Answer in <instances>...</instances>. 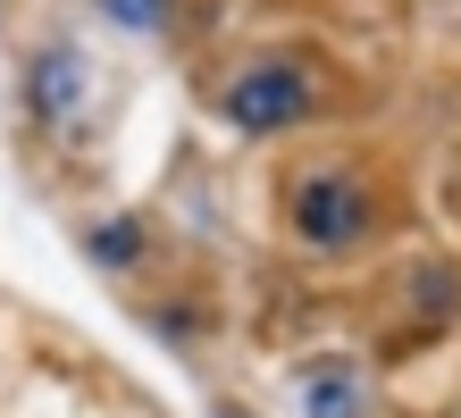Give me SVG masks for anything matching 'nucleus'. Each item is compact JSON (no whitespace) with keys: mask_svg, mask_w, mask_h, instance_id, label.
<instances>
[{"mask_svg":"<svg viewBox=\"0 0 461 418\" xmlns=\"http://www.w3.org/2000/svg\"><path fill=\"white\" fill-rule=\"evenodd\" d=\"M219 118H227L235 134H252V143L311 126V118H319V67H311V59H294V50L243 59V67L219 84Z\"/></svg>","mask_w":461,"mask_h":418,"instance_id":"1","label":"nucleus"},{"mask_svg":"<svg viewBox=\"0 0 461 418\" xmlns=\"http://www.w3.org/2000/svg\"><path fill=\"white\" fill-rule=\"evenodd\" d=\"M369 227H377V192L352 167H311L285 184V235L303 251H352L369 243Z\"/></svg>","mask_w":461,"mask_h":418,"instance_id":"2","label":"nucleus"},{"mask_svg":"<svg viewBox=\"0 0 461 418\" xmlns=\"http://www.w3.org/2000/svg\"><path fill=\"white\" fill-rule=\"evenodd\" d=\"M303 418H369V377L352 369V360H319V369H303Z\"/></svg>","mask_w":461,"mask_h":418,"instance_id":"3","label":"nucleus"},{"mask_svg":"<svg viewBox=\"0 0 461 418\" xmlns=\"http://www.w3.org/2000/svg\"><path fill=\"white\" fill-rule=\"evenodd\" d=\"M76 93H85V59H76L68 42H50L42 59L25 67V109H34V118H68Z\"/></svg>","mask_w":461,"mask_h":418,"instance_id":"4","label":"nucleus"},{"mask_svg":"<svg viewBox=\"0 0 461 418\" xmlns=\"http://www.w3.org/2000/svg\"><path fill=\"white\" fill-rule=\"evenodd\" d=\"M101 17L118 25V34H168L176 25V0H93Z\"/></svg>","mask_w":461,"mask_h":418,"instance_id":"5","label":"nucleus"},{"mask_svg":"<svg viewBox=\"0 0 461 418\" xmlns=\"http://www.w3.org/2000/svg\"><path fill=\"white\" fill-rule=\"evenodd\" d=\"M85 251H93L101 268H134V260H143V227H134V218H110V227L85 235Z\"/></svg>","mask_w":461,"mask_h":418,"instance_id":"6","label":"nucleus"},{"mask_svg":"<svg viewBox=\"0 0 461 418\" xmlns=\"http://www.w3.org/2000/svg\"><path fill=\"white\" fill-rule=\"evenodd\" d=\"M210 418H252V410H210Z\"/></svg>","mask_w":461,"mask_h":418,"instance_id":"7","label":"nucleus"}]
</instances>
